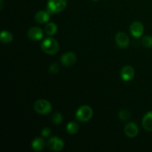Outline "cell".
<instances>
[{
  "instance_id": "1",
  "label": "cell",
  "mask_w": 152,
  "mask_h": 152,
  "mask_svg": "<svg viewBox=\"0 0 152 152\" xmlns=\"http://www.w3.org/2000/svg\"><path fill=\"white\" fill-rule=\"evenodd\" d=\"M41 48L45 53L48 54H56L59 50V45L55 39L48 37L42 42Z\"/></svg>"
},
{
  "instance_id": "9",
  "label": "cell",
  "mask_w": 152,
  "mask_h": 152,
  "mask_svg": "<svg viewBox=\"0 0 152 152\" xmlns=\"http://www.w3.org/2000/svg\"><path fill=\"white\" fill-rule=\"evenodd\" d=\"M77 61V56L72 52L64 53L61 57V63L65 67H69L74 65Z\"/></svg>"
},
{
  "instance_id": "7",
  "label": "cell",
  "mask_w": 152,
  "mask_h": 152,
  "mask_svg": "<svg viewBox=\"0 0 152 152\" xmlns=\"http://www.w3.org/2000/svg\"><path fill=\"white\" fill-rule=\"evenodd\" d=\"M134 74L135 71L133 67L130 66V65H126L122 68L121 72H120V77L123 81L129 82L134 78Z\"/></svg>"
},
{
  "instance_id": "17",
  "label": "cell",
  "mask_w": 152,
  "mask_h": 152,
  "mask_svg": "<svg viewBox=\"0 0 152 152\" xmlns=\"http://www.w3.org/2000/svg\"><path fill=\"white\" fill-rule=\"evenodd\" d=\"M79 129H80V126H79L78 123H75V122H70L69 123H68L66 126L67 132L70 134H77L79 132Z\"/></svg>"
},
{
  "instance_id": "18",
  "label": "cell",
  "mask_w": 152,
  "mask_h": 152,
  "mask_svg": "<svg viewBox=\"0 0 152 152\" xmlns=\"http://www.w3.org/2000/svg\"><path fill=\"white\" fill-rule=\"evenodd\" d=\"M118 117L121 120H123V121H126V120H128L129 119H130L131 113L129 110H121V111L119 112Z\"/></svg>"
},
{
  "instance_id": "23",
  "label": "cell",
  "mask_w": 152,
  "mask_h": 152,
  "mask_svg": "<svg viewBox=\"0 0 152 152\" xmlns=\"http://www.w3.org/2000/svg\"><path fill=\"white\" fill-rule=\"evenodd\" d=\"M93 1H97V0H93Z\"/></svg>"
},
{
  "instance_id": "16",
  "label": "cell",
  "mask_w": 152,
  "mask_h": 152,
  "mask_svg": "<svg viewBox=\"0 0 152 152\" xmlns=\"http://www.w3.org/2000/svg\"><path fill=\"white\" fill-rule=\"evenodd\" d=\"M57 26L53 22H49L45 28V32L48 36H53L57 32Z\"/></svg>"
},
{
  "instance_id": "5",
  "label": "cell",
  "mask_w": 152,
  "mask_h": 152,
  "mask_svg": "<svg viewBox=\"0 0 152 152\" xmlns=\"http://www.w3.org/2000/svg\"><path fill=\"white\" fill-rule=\"evenodd\" d=\"M48 147L50 151H59L63 148L64 142L62 139L57 137H53L48 142Z\"/></svg>"
},
{
  "instance_id": "22",
  "label": "cell",
  "mask_w": 152,
  "mask_h": 152,
  "mask_svg": "<svg viewBox=\"0 0 152 152\" xmlns=\"http://www.w3.org/2000/svg\"><path fill=\"white\" fill-rule=\"evenodd\" d=\"M42 136L44 137H48L50 136L51 134V131L48 128H44V129L42 130L41 132Z\"/></svg>"
},
{
  "instance_id": "12",
  "label": "cell",
  "mask_w": 152,
  "mask_h": 152,
  "mask_svg": "<svg viewBox=\"0 0 152 152\" xmlns=\"http://www.w3.org/2000/svg\"><path fill=\"white\" fill-rule=\"evenodd\" d=\"M50 19V13L45 10H39L35 15V20L38 23L44 24L48 22Z\"/></svg>"
},
{
  "instance_id": "2",
  "label": "cell",
  "mask_w": 152,
  "mask_h": 152,
  "mask_svg": "<svg viewBox=\"0 0 152 152\" xmlns=\"http://www.w3.org/2000/svg\"><path fill=\"white\" fill-rule=\"evenodd\" d=\"M66 6V0H48L47 4V11L50 14H55L65 10Z\"/></svg>"
},
{
  "instance_id": "4",
  "label": "cell",
  "mask_w": 152,
  "mask_h": 152,
  "mask_svg": "<svg viewBox=\"0 0 152 152\" xmlns=\"http://www.w3.org/2000/svg\"><path fill=\"white\" fill-rule=\"evenodd\" d=\"M34 110L39 114H48L51 111V104L46 99H38L34 103Z\"/></svg>"
},
{
  "instance_id": "10",
  "label": "cell",
  "mask_w": 152,
  "mask_h": 152,
  "mask_svg": "<svg viewBox=\"0 0 152 152\" xmlns=\"http://www.w3.org/2000/svg\"><path fill=\"white\" fill-rule=\"evenodd\" d=\"M28 37L33 41H39L43 37V31L39 27H32L28 31Z\"/></svg>"
},
{
  "instance_id": "19",
  "label": "cell",
  "mask_w": 152,
  "mask_h": 152,
  "mask_svg": "<svg viewBox=\"0 0 152 152\" xmlns=\"http://www.w3.org/2000/svg\"><path fill=\"white\" fill-rule=\"evenodd\" d=\"M52 121L55 125H59L63 121V117L60 113L56 112L53 114V117H52Z\"/></svg>"
},
{
  "instance_id": "15",
  "label": "cell",
  "mask_w": 152,
  "mask_h": 152,
  "mask_svg": "<svg viewBox=\"0 0 152 152\" xmlns=\"http://www.w3.org/2000/svg\"><path fill=\"white\" fill-rule=\"evenodd\" d=\"M0 40L2 43L7 44L13 41V35L7 31H2L0 34Z\"/></svg>"
},
{
  "instance_id": "3",
  "label": "cell",
  "mask_w": 152,
  "mask_h": 152,
  "mask_svg": "<svg viewBox=\"0 0 152 152\" xmlns=\"http://www.w3.org/2000/svg\"><path fill=\"white\" fill-rule=\"evenodd\" d=\"M93 116V110L88 105H83L76 112V118L77 120L83 123H86L90 120Z\"/></svg>"
},
{
  "instance_id": "11",
  "label": "cell",
  "mask_w": 152,
  "mask_h": 152,
  "mask_svg": "<svg viewBox=\"0 0 152 152\" xmlns=\"http://www.w3.org/2000/svg\"><path fill=\"white\" fill-rule=\"evenodd\" d=\"M124 132L126 136H128L129 137H134L138 134L139 129H138V126L136 123L132 122V123H129L126 125Z\"/></svg>"
},
{
  "instance_id": "13",
  "label": "cell",
  "mask_w": 152,
  "mask_h": 152,
  "mask_svg": "<svg viewBox=\"0 0 152 152\" xmlns=\"http://www.w3.org/2000/svg\"><path fill=\"white\" fill-rule=\"evenodd\" d=\"M142 124L145 130L152 132V111H149L145 114L142 118Z\"/></svg>"
},
{
  "instance_id": "21",
  "label": "cell",
  "mask_w": 152,
  "mask_h": 152,
  "mask_svg": "<svg viewBox=\"0 0 152 152\" xmlns=\"http://www.w3.org/2000/svg\"><path fill=\"white\" fill-rule=\"evenodd\" d=\"M49 71L52 74H56L59 71V65L57 63H53L49 68Z\"/></svg>"
},
{
  "instance_id": "14",
  "label": "cell",
  "mask_w": 152,
  "mask_h": 152,
  "mask_svg": "<svg viewBox=\"0 0 152 152\" xmlns=\"http://www.w3.org/2000/svg\"><path fill=\"white\" fill-rule=\"evenodd\" d=\"M46 145V142L44 139L42 138H36L34 140V141L31 143V146L32 148L36 151H40L45 148Z\"/></svg>"
},
{
  "instance_id": "20",
  "label": "cell",
  "mask_w": 152,
  "mask_h": 152,
  "mask_svg": "<svg viewBox=\"0 0 152 152\" xmlns=\"http://www.w3.org/2000/svg\"><path fill=\"white\" fill-rule=\"evenodd\" d=\"M142 44L145 48H152V37L145 36L142 38Z\"/></svg>"
},
{
  "instance_id": "8",
  "label": "cell",
  "mask_w": 152,
  "mask_h": 152,
  "mask_svg": "<svg viewBox=\"0 0 152 152\" xmlns=\"http://www.w3.org/2000/svg\"><path fill=\"white\" fill-rule=\"evenodd\" d=\"M115 41L117 46L121 48H126L129 46L130 40L127 34L123 32L117 33L115 37Z\"/></svg>"
},
{
  "instance_id": "6",
  "label": "cell",
  "mask_w": 152,
  "mask_h": 152,
  "mask_svg": "<svg viewBox=\"0 0 152 152\" xmlns=\"http://www.w3.org/2000/svg\"><path fill=\"white\" fill-rule=\"evenodd\" d=\"M130 31L132 35L134 38H140V37H142L144 32L143 25L138 21L134 22L130 26Z\"/></svg>"
}]
</instances>
